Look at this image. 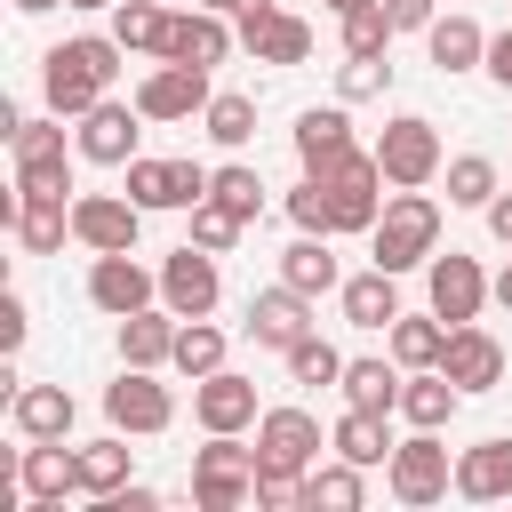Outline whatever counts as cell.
<instances>
[{"instance_id":"obj_1","label":"cell","mask_w":512,"mask_h":512,"mask_svg":"<svg viewBox=\"0 0 512 512\" xmlns=\"http://www.w3.org/2000/svg\"><path fill=\"white\" fill-rule=\"evenodd\" d=\"M120 40L112 32H80V40H56L48 56H40V96H48V112H88V104H104L112 96V80H120Z\"/></svg>"},{"instance_id":"obj_2","label":"cell","mask_w":512,"mask_h":512,"mask_svg":"<svg viewBox=\"0 0 512 512\" xmlns=\"http://www.w3.org/2000/svg\"><path fill=\"white\" fill-rule=\"evenodd\" d=\"M368 248H376L384 272H416V264H432V256H440V200H432L424 184H416V192H392L384 216H376V232H368Z\"/></svg>"},{"instance_id":"obj_3","label":"cell","mask_w":512,"mask_h":512,"mask_svg":"<svg viewBox=\"0 0 512 512\" xmlns=\"http://www.w3.org/2000/svg\"><path fill=\"white\" fill-rule=\"evenodd\" d=\"M192 504L200 512L256 504V448H240V432H208V448H192Z\"/></svg>"},{"instance_id":"obj_4","label":"cell","mask_w":512,"mask_h":512,"mask_svg":"<svg viewBox=\"0 0 512 512\" xmlns=\"http://www.w3.org/2000/svg\"><path fill=\"white\" fill-rule=\"evenodd\" d=\"M376 168H384V184L392 192H416V184H432L448 160H440V128L424 120V112H400V120H384V136H376Z\"/></svg>"},{"instance_id":"obj_5","label":"cell","mask_w":512,"mask_h":512,"mask_svg":"<svg viewBox=\"0 0 512 512\" xmlns=\"http://www.w3.org/2000/svg\"><path fill=\"white\" fill-rule=\"evenodd\" d=\"M232 32H240V48L256 56V64H304L312 56V24L296 16V8H280V0H248L240 16H232Z\"/></svg>"},{"instance_id":"obj_6","label":"cell","mask_w":512,"mask_h":512,"mask_svg":"<svg viewBox=\"0 0 512 512\" xmlns=\"http://www.w3.org/2000/svg\"><path fill=\"white\" fill-rule=\"evenodd\" d=\"M424 296H432V312H440L448 328H464V320H480V304L496 296V280L480 272V256L448 248V256H432V264H424Z\"/></svg>"},{"instance_id":"obj_7","label":"cell","mask_w":512,"mask_h":512,"mask_svg":"<svg viewBox=\"0 0 512 512\" xmlns=\"http://www.w3.org/2000/svg\"><path fill=\"white\" fill-rule=\"evenodd\" d=\"M320 448H328V440H320V424H312L304 408H264V416H256V472H296V480H304V472L320 464Z\"/></svg>"},{"instance_id":"obj_8","label":"cell","mask_w":512,"mask_h":512,"mask_svg":"<svg viewBox=\"0 0 512 512\" xmlns=\"http://www.w3.org/2000/svg\"><path fill=\"white\" fill-rule=\"evenodd\" d=\"M72 144H80V160H96V168H128L136 144H144V104H136V96H128V104H112V96L88 104Z\"/></svg>"},{"instance_id":"obj_9","label":"cell","mask_w":512,"mask_h":512,"mask_svg":"<svg viewBox=\"0 0 512 512\" xmlns=\"http://www.w3.org/2000/svg\"><path fill=\"white\" fill-rule=\"evenodd\" d=\"M208 176L216 168H200V160H128V200L152 216V208H200L208 200Z\"/></svg>"},{"instance_id":"obj_10","label":"cell","mask_w":512,"mask_h":512,"mask_svg":"<svg viewBox=\"0 0 512 512\" xmlns=\"http://www.w3.org/2000/svg\"><path fill=\"white\" fill-rule=\"evenodd\" d=\"M216 296H224V280H216V248L184 240V248L160 264V304H168L176 320H208V312H216Z\"/></svg>"},{"instance_id":"obj_11","label":"cell","mask_w":512,"mask_h":512,"mask_svg":"<svg viewBox=\"0 0 512 512\" xmlns=\"http://www.w3.org/2000/svg\"><path fill=\"white\" fill-rule=\"evenodd\" d=\"M384 480H392V496H400V504H440V496L456 488V464H448L440 432H416V440H400V448H392Z\"/></svg>"},{"instance_id":"obj_12","label":"cell","mask_w":512,"mask_h":512,"mask_svg":"<svg viewBox=\"0 0 512 512\" xmlns=\"http://www.w3.org/2000/svg\"><path fill=\"white\" fill-rule=\"evenodd\" d=\"M136 232H144V208L128 192H72V240L80 248L112 256V248H136Z\"/></svg>"},{"instance_id":"obj_13","label":"cell","mask_w":512,"mask_h":512,"mask_svg":"<svg viewBox=\"0 0 512 512\" xmlns=\"http://www.w3.org/2000/svg\"><path fill=\"white\" fill-rule=\"evenodd\" d=\"M104 416H112V432H168L176 424V392L152 368H120V384H104Z\"/></svg>"},{"instance_id":"obj_14","label":"cell","mask_w":512,"mask_h":512,"mask_svg":"<svg viewBox=\"0 0 512 512\" xmlns=\"http://www.w3.org/2000/svg\"><path fill=\"white\" fill-rule=\"evenodd\" d=\"M208 64H152L144 80H136V104H144V120H192V112H208Z\"/></svg>"},{"instance_id":"obj_15","label":"cell","mask_w":512,"mask_h":512,"mask_svg":"<svg viewBox=\"0 0 512 512\" xmlns=\"http://www.w3.org/2000/svg\"><path fill=\"white\" fill-rule=\"evenodd\" d=\"M328 184V200H336V232H376V216H384V168H376V152H352L336 176H320Z\"/></svg>"},{"instance_id":"obj_16","label":"cell","mask_w":512,"mask_h":512,"mask_svg":"<svg viewBox=\"0 0 512 512\" xmlns=\"http://www.w3.org/2000/svg\"><path fill=\"white\" fill-rule=\"evenodd\" d=\"M152 296H160V272H144V264H136V248H112V256H96V264H88V304H96V312L128 320V312H144Z\"/></svg>"},{"instance_id":"obj_17","label":"cell","mask_w":512,"mask_h":512,"mask_svg":"<svg viewBox=\"0 0 512 512\" xmlns=\"http://www.w3.org/2000/svg\"><path fill=\"white\" fill-rule=\"evenodd\" d=\"M352 152H360V144H352V112H344V96L296 112V160H304V176H336Z\"/></svg>"},{"instance_id":"obj_18","label":"cell","mask_w":512,"mask_h":512,"mask_svg":"<svg viewBox=\"0 0 512 512\" xmlns=\"http://www.w3.org/2000/svg\"><path fill=\"white\" fill-rule=\"evenodd\" d=\"M264 408H256V384L248 376H232V368H216V376H192V424L200 432H248Z\"/></svg>"},{"instance_id":"obj_19","label":"cell","mask_w":512,"mask_h":512,"mask_svg":"<svg viewBox=\"0 0 512 512\" xmlns=\"http://www.w3.org/2000/svg\"><path fill=\"white\" fill-rule=\"evenodd\" d=\"M16 488H24V504H64V496H80V448H64V440L16 448Z\"/></svg>"},{"instance_id":"obj_20","label":"cell","mask_w":512,"mask_h":512,"mask_svg":"<svg viewBox=\"0 0 512 512\" xmlns=\"http://www.w3.org/2000/svg\"><path fill=\"white\" fill-rule=\"evenodd\" d=\"M0 216H8V232H16L24 256H56L64 232H72V200H48V192H8Z\"/></svg>"},{"instance_id":"obj_21","label":"cell","mask_w":512,"mask_h":512,"mask_svg":"<svg viewBox=\"0 0 512 512\" xmlns=\"http://www.w3.org/2000/svg\"><path fill=\"white\" fill-rule=\"evenodd\" d=\"M248 336H256L264 352H288L296 336H312V296L288 288V280H280V288H256V296H248Z\"/></svg>"},{"instance_id":"obj_22","label":"cell","mask_w":512,"mask_h":512,"mask_svg":"<svg viewBox=\"0 0 512 512\" xmlns=\"http://www.w3.org/2000/svg\"><path fill=\"white\" fill-rule=\"evenodd\" d=\"M440 376L464 384V392H496V384H504V344L464 320V328H448V344H440Z\"/></svg>"},{"instance_id":"obj_23","label":"cell","mask_w":512,"mask_h":512,"mask_svg":"<svg viewBox=\"0 0 512 512\" xmlns=\"http://www.w3.org/2000/svg\"><path fill=\"white\" fill-rule=\"evenodd\" d=\"M456 496L464 504H512V440H472L456 456Z\"/></svg>"},{"instance_id":"obj_24","label":"cell","mask_w":512,"mask_h":512,"mask_svg":"<svg viewBox=\"0 0 512 512\" xmlns=\"http://www.w3.org/2000/svg\"><path fill=\"white\" fill-rule=\"evenodd\" d=\"M160 56H168V64H224V56H232V24H224L216 8H184V16H168Z\"/></svg>"},{"instance_id":"obj_25","label":"cell","mask_w":512,"mask_h":512,"mask_svg":"<svg viewBox=\"0 0 512 512\" xmlns=\"http://www.w3.org/2000/svg\"><path fill=\"white\" fill-rule=\"evenodd\" d=\"M336 304H344L352 328H392V320H400V272L368 264V272H352V280L336 288Z\"/></svg>"},{"instance_id":"obj_26","label":"cell","mask_w":512,"mask_h":512,"mask_svg":"<svg viewBox=\"0 0 512 512\" xmlns=\"http://www.w3.org/2000/svg\"><path fill=\"white\" fill-rule=\"evenodd\" d=\"M424 56H432L440 72H472V64H488V32H480L464 8H448V16L424 24Z\"/></svg>"},{"instance_id":"obj_27","label":"cell","mask_w":512,"mask_h":512,"mask_svg":"<svg viewBox=\"0 0 512 512\" xmlns=\"http://www.w3.org/2000/svg\"><path fill=\"white\" fill-rule=\"evenodd\" d=\"M280 280H288V288H304V296H328V288H344L328 232H296V240L280 248Z\"/></svg>"},{"instance_id":"obj_28","label":"cell","mask_w":512,"mask_h":512,"mask_svg":"<svg viewBox=\"0 0 512 512\" xmlns=\"http://www.w3.org/2000/svg\"><path fill=\"white\" fill-rule=\"evenodd\" d=\"M456 400H464V384H448L440 368H416V376H400V416H408L416 432H440V424L456 416Z\"/></svg>"},{"instance_id":"obj_29","label":"cell","mask_w":512,"mask_h":512,"mask_svg":"<svg viewBox=\"0 0 512 512\" xmlns=\"http://www.w3.org/2000/svg\"><path fill=\"white\" fill-rule=\"evenodd\" d=\"M8 416H16L24 440H64V432H72V392H64V384H24V392L8 400Z\"/></svg>"},{"instance_id":"obj_30","label":"cell","mask_w":512,"mask_h":512,"mask_svg":"<svg viewBox=\"0 0 512 512\" xmlns=\"http://www.w3.org/2000/svg\"><path fill=\"white\" fill-rule=\"evenodd\" d=\"M176 328H184L176 312H152V304L128 312V320H120V360H128V368H160V360L176 352Z\"/></svg>"},{"instance_id":"obj_31","label":"cell","mask_w":512,"mask_h":512,"mask_svg":"<svg viewBox=\"0 0 512 512\" xmlns=\"http://www.w3.org/2000/svg\"><path fill=\"white\" fill-rule=\"evenodd\" d=\"M328 448H336L344 464H360V472L392 464V440H384V416H376V408H344L336 432H328Z\"/></svg>"},{"instance_id":"obj_32","label":"cell","mask_w":512,"mask_h":512,"mask_svg":"<svg viewBox=\"0 0 512 512\" xmlns=\"http://www.w3.org/2000/svg\"><path fill=\"white\" fill-rule=\"evenodd\" d=\"M368 504V480H360V464H312L304 472V512H360Z\"/></svg>"},{"instance_id":"obj_33","label":"cell","mask_w":512,"mask_h":512,"mask_svg":"<svg viewBox=\"0 0 512 512\" xmlns=\"http://www.w3.org/2000/svg\"><path fill=\"white\" fill-rule=\"evenodd\" d=\"M384 336H392V360H400V368H440L448 320H440V312H400V320H392Z\"/></svg>"},{"instance_id":"obj_34","label":"cell","mask_w":512,"mask_h":512,"mask_svg":"<svg viewBox=\"0 0 512 512\" xmlns=\"http://www.w3.org/2000/svg\"><path fill=\"white\" fill-rule=\"evenodd\" d=\"M344 408H376V416H400V368L384 360H344Z\"/></svg>"},{"instance_id":"obj_35","label":"cell","mask_w":512,"mask_h":512,"mask_svg":"<svg viewBox=\"0 0 512 512\" xmlns=\"http://www.w3.org/2000/svg\"><path fill=\"white\" fill-rule=\"evenodd\" d=\"M128 472H136V456L120 448V432L80 448V496H112V488H128Z\"/></svg>"},{"instance_id":"obj_36","label":"cell","mask_w":512,"mask_h":512,"mask_svg":"<svg viewBox=\"0 0 512 512\" xmlns=\"http://www.w3.org/2000/svg\"><path fill=\"white\" fill-rule=\"evenodd\" d=\"M112 40H120L128 56H136V48L160 56V40H168V8H160V0H120V8H112Z\"/></svg>"},{"instance_id":"obj_37","label":"cell","mask_w":512,"mask_h":512,"mask_svg":"<svg viewBox=\"0 0 512 512\" xmlns=\"http://www.w3.org/2000/svg\"><path fill=\"white\" fill-rule=\"evenodd\" d=\"M200 120H208V136H216L224 152H240V144L256 136V96H240V88H216Z\"/></svg>"},{"instance_id":"obj_38","label":"cell","mask_w":512,"mask_h":512,"mask_svg":"<svg viewBox=\"0 0 512 512\" xmlns=\"http://www.w3.org/2000/svg\"><path fill=\"white\" fill-rule=\"evenodd\" d=\"M504 184H496V160L488 152H456L448 160V208H488Z\"/></svg>"},{"instance_id":"obj_39","label":"cell","mask_w":512,"mask_h":512,"mask_svg":"<svg viewBox=\"0 0 512 512\" xmlns=\"http://www.w3.org/2000/svg\"><path fill=\"white\" fill-rule=\"evenodd\" d=\"M168 368H184V376H216V368H224V328H216V320H184Z\"/></svg>"},{"instance_id":"obj_40","label":"cell","mask_w":512,"mask_h":512,"mask_svg":"<svg viewBox=\"0 0 512 512\" xmlns=\"http://www.w3.org/2000/svg\"><path fill=\"white\" fill-rule=\"evenodd\" d=\"M208 200H224L232 216H248V224H256V216H264V176H256L248 160H224V168L208 176Z\"/></svg>"},{"instance_id":"obj_41","label":"cell","mask_w":512,"mask_h":512,"mask_svg":"<svg viewBox=\"0 0 512 512\" xmlns=\"http://www.w3.org/2000/svg\"><path fill=\"white\" fill-rule=\"evenodd\" d=\"M280 360H288V376H296V384H344V352H336L328 336H296Z\"/></svg>"},{"instance_id":"obj_42","label":"cell","mask_w":512,"mask_h":512,"mask_svg":"<svg viewBox=\"0 0 512 512\" xmlns=\"http://www.w3.org/2000/svg\"><path fill=\"white\" fill-rule=\"evenodd\" d=\"M384 88H392V56H344L336 64V96L344 104H376Z\"/></svg>"},{"instance_id":"obj_43","label":"cell","mask_w":512,"mask_h":512,"mask_svg":"<svg viewBox=\"0 0 512 512\" xmlns=\"http://www.w3.org/2000/svg\"><path fill=\"white\" fill-rule=\"evenodd\" d=\"M384 48H392V16H384V0L352 8V16H344V56H384Z\"/></svg>"},{"instance_id":"obj_44","label":"cell","mask_w":512,"mask_h":512,"mask_svg":"<svg viewBox=\"0 0 512 512\" xmlns=\"http://www.w3.org/2000/svg\"><path fill=\"white\" fill-rule=\"evenodd\" d=\"M288 224H296V232H336V200H328L320 176H304V184L288 192Z\"/></svg>"},{"instance_id":"obj_45","label":"cell","mask_w":512,"mask_h":512,"mask_svg":"<svg viewBox=\"0 0 512 512\" xmlns=\"http://www.w3.org/2000/svg\"><path fill=\"white\" fill-rule=\"evenodd\" d=\"M240 232H248V216H232L224 200H200V208H192V240H200V248H216V256H224Z\"/></svg>"},{"instance_id":"obj_46","label":"cell","mask_w":512,"mask_h":512,"mask_svg":"<svg viewBox=\"0 0 512 512\" xmlns=\"http://www.w3.org/2000/svg\"><path fill=\"white\" fill-rule=\"evenodd\" d=\"M56 120H64V112H48V120H24V128L8 136V152H16V160H56V152H64V128H56Z\"/></svg>"},{"instance_id":"obj_47","label":"cell","mask_w":512,"mask_h":512,"mask_svg":"<svg viewBox=\"0 0 512 512\" xmlns=\"http://www.w3.org/2000/svg\"><path fill=\"white\" fill-rule=\"evenodd\" d=\"M16 192H48V200H64V192H72L64 152H56V160H16Z\"/></svg>"},{"instance_id":"obj_48","label":"cell","mask_w":512,"mask_h":512,"mask_svg":"<svg viewBox=\"0 0 512 512\" xmlns=\"http://www.w3.org/2000/svg\"><path fill=\"white\" fill-rule=\"evenodd\" d=\"M384 16H392V32H424L440 16V0H384Z\"/></svg>"},{"instance_id":"obj_49","label":"cell","mask_w":512,"mask_h":512,"mask_svg":"<svg viewBox=\"0 0 512 512\" xmlns=\"http://www.w3.org/2000/svg\"><path fill=\"white\" fill-rule=\"evenodd\" d=\"M24 328H32V320H24V296H0V352H16Z\"/></svg>"},{"instance_id":"obj_50","label":"cell","mask_w":512,"mask_h":512,"mask_svg":"<svg viewBox=\"0 0 512 512\" xmlns=\"http://www.w3.org/2000/svg\"><path fill=\"white\" fill-rule=\"evenodd\" d=\"M480 72H488L496 88H512V32H496V40H488V64H480Z\"/></svg>"},{"instance_id":"obj_51","label":"cell","mask_w":512,"mask_h":512,"mask_svg":"<svg viewBox=\"0 0 512 512\" xmlns=\"http://www.w3.org/2000/svg\"><path fill=\"white\" fill-rule=\"evenodd\" d=\"M480 216H488V232H496V240H504V248H512V192H496V200H488V208H480Z\"/></svg>"},{"instance_id":"obj_52","label":"cell","mask_w":512,"mask_h":512,"mask_svg":"<svg viewBox=\"0 0 512 512\" xmlns=\"http://www.w3.org/2000/svg\"><path fill=\"white\" fill-rule=\"evenodd\" d=\"M8 8H16V16H48L56 0H8Z\"/></svg>"},{"instance_id":"obj_53","label":"cell","mask_w":512,"mask_h":512,"mask_svg":"<svg viewBox=\"0 0 512 512\" xmlns=\"http://www.w3.org/2000/svg\"><path fill=\"white\" fill-rule=\"evenodd\" d=\"M192 8H216V16H240L248 0H192Z\"/></svg>"},{"instance_id":"obj_54","label":"cell","mask_w":512,"mask_h":512,"mask_svg":"<svg viewBox=\"0 0 512 512\" xmlns=\"http://www.w3.org/2000/svg\"><path fill=\"white\" fill-rule=\"evenodd\" d=\"M496 304H504V312H512V264H504V272H496Z\"/></svg>"},{"instance_id":"obj_55","label":"cell","mask_w":512,"mask_h":512,"mask_svg":"<svg viewBox=\"0 0 512 512\" xmlns=\"http://www.w3.org/2000/svg\"><path fill=\"white\" fill-rule=\"evenodd\" d=\"M328 8H336V16H352V8H368V0H328Z\"/></svg>"},{"instance_id":"obj_56","label":"cell","mask_w":512,"mask_h":512,"mask_svg":"<svg viewBox=\"0 0 512 512\" xmlns=\"http://www.w3.org/2000/svg\"><path fill=\"white\" fill-rule=\"evenodd\" d=\"M64 8H120V0H64Z\"/></svg>"}]
</instances>
